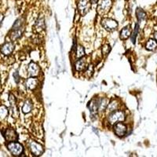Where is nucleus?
Wrapping results in <instances>:
<instances>
[{
  "instance_id": "nucleus-9",
  "label": "nucleus",
  "mask_w": 157,
  "mask_h": 157,
  "mask_svg": "<svg viewBox=\"0 0 157 157\" xmlns=\"http://www.w3.org/2000/svg\"><path fill=\"white\" fill-rule=\"evenodd\" d=\"M14 50V44L11 42H9V43H6L5 44H3L1 47V53H2L3 55L8 56L10 54H12V52Z\"/></svg>"
},
{
  "instance_id": "nucleus-8",
  "label": "nucleus",
  "mask_w": 157,
  "mask_h": 157,
  "mask_svg": "<svg viewBox=\"0 0 157 157\" xmlns=\"http://www.w3.org/2000/svg\"><path fill=\"white\" fill-rule=\"evenodd\" d=\"M30 149L35 155H40L43 152V146L36 141H32L30 143Z\"/></svg>"
},
{
  "instance_id": "nucleus-3",
  "label": "nucleus",
  "mask_w": 157,
  "mask_h": 157,
  "mask_svg": "<svg viewBox=\"0 0 157 157\" xmlns=\"http://www.w3.org/2000/svg\"><path fill=\"white\" fill-rule=\"evenodd\" d=\"M125 120V114L122 111H116L109 116V122L111 125H113L116 122H122Z\"/></svg>"
},
{
  "instance_id": "nucleus-21",
  "label": "nucleus",
  "mask_w": 157,
  "mask_h": 157,
  "mask_svg": "<svg viewBox=\"0 0 157 157\" xmlns=\"http://www.w3.org/2000/svg\"><path fill=\"white\" fill-rule=\"evenodd\" d=\"M89 109H90V112L92 114H95V113H97V112H98V102H96L95 101H91V103L89 105Z\"/></svg>"
},
{
  "instance_id": "nucleus-2",
  "label": "nucleus",
  "mask_w": 157,
  "mask_h": 157,
  "mask_svg": "<svg viewBox=\"0 0 157 157\" xmlns=\"http://www.w3.org/2000/svg\"><path fill=\"white\" fill-rule=\"evenodd\" d=\"M7 148L10 150V152L15 156L20 155L24 151L23 146L16 141H10L7 145Z\"/></svg>"
},
{
  "instance_id": "nucleus-25",
  "label": "nucleus",
  "mask_w": 157,
  "mask_h": 157,
  "mask_svg": "<svg viewBox=\"0 0 157 157\" xmlns=\"http://www.w3.org/2000/svg\"><path fill=\"white\" fill-rule=\"evenodd\" d=\"M138 30H139V25H135V29H134V32L132 33V36H131V41H132L133 43H135L136 37L137 36V33H138Z\"/></svg>"
},
{
  "instance_id": "nucleus-1",
  "label": "nucleus",
  "mask_w": 157,
  "mask_h": 157,
  "mask_svg": "<svg viewBox=\"0 0 157 157\" xmlns=\"http://www.w3.org/2000/svg\"><path fill=\"white\" fill-rule=\"evenodd\" d=\"M98 4L97 11H98V14L101 16L107 14L112 8L113 0H98Z\"/></svg>"
},
{
  "instance_id": "nucleus-29",
  "label": "nucleus",
  "mask_w": 157,
  "mask_h": 157,
  "mask_svg": "<svg viewBox=\"0 0 157 157\" xmlns=\"http://www.w3.org/2000/svg\"><path fill=\"white\" fill-rule=\"evenodd\" d=\"M98 0H90V2L92 4H94V3H97L98 2Z\"/></svg>"
},
{
  "instance_id": "nucleus-20",
  "label": "nucleus",
  "mask_w": 157,
  "mask_h": 157,
  "mask_svg": "<svg viewBox=\"0 0 157 157\" xmlns=\"http://www.w3.org/2000/svg\"><path fill=\"white\" fill-rule=\"evenodd\" d=\"M157 47L156 41L153 39H149L146 43V49L148 50H153Z\"/></svg>"
},
{
  "instance_id": "nucleus-14",
  "label": "nucleus",
  "mask_w": 157,
  "mask_h": 157,
  "mask_svg": "<svg viewBox=\"0 0 157 157\" xmlns=\"http://www.w3.org/2000/svg\"><path fill=\"white\" fill-rule=\"evenodd\" d=\"M23 32H24V29H22L21 27L19 28V29H15V30H13V32L11 33V35H10V39H12L13 41V40H16V39H19V38L21 36Z\"/></svg>"
},
{
  "instance_id": "nucleus-15",
  "label": "nucleus",
  "mask_w": 157,
  "mask_h": 157,
  "mask_svg": "<svg viewBox=\"0 0 157 157\" xmlns=\"http://www.w3.org/2000/svg\"><path fill=\"white\" fill-rule=\"evenodd\" d=\"M86 60H85L84 58L80 59V60H78V61L76 62V64H75V69H76V71H81L86 68Z\"/></svg>"
},
{
  "instance_id": "nucleus-11",
  "label": "nucleus",
  "mask_w": 157,
  "mask_h": 157,
  "mask_svg": "<svg viewBox=\"0 0 157 157\" xmlns=\"http://www.w3.org/2000/svg\"><path fill=\"white\" fill-rule=\"evenodd\" d=\"M28 71H29V75H31L32 77L37 76L39 73V67L35 62H31L29 64Z\"/></svg>"
},
{
  "instance_id": "nucleus-31",
  "label": "nucleus",
  "mask_w": 157,
  "mask_h": 157,
  "mask_svg": "<svg viewBox=\"0 0 157 157\" xmlns=\"http://www.w3.org/2000/svg\"></svg>"
},
{
  "instance_id": "nucleus-12",
  "label": "nucleus",
  "mask_w": 157,
  "mask_h": 157,
  "mask_svg": "<svg viewBox=\"0 0 157 157\" xmlns=\"http://www.w3.org/2000/svg\"><path fill=\"white\" fill-rule=\"evenodd\" d=\"M38 80L36 78H29L26 80V86L29 90H34L37 86Z\"/></svg>"
},
{
  "instance_id": "nucleus-18",
  "label": "nucleus",
  "mask_w": 157,
  "mask_h": 157,
  "mask_svg": "<svg viewBox=\"0 0 157 157\" xmlns=\"http://www.w3.org/2000/svg\"><path fill=\"white\" fill-rule=\"evenodd\" d=\"M136 13H137V19H138V21H139L140 23L144 21L145 20V18H146V14H145V13L144 12L141 8H137Z\"/></svg>"
},
{
  "instance_id": "nucleus-5",
  "label": "nucleus",
  "mask_w": 157,
  "mask_h": 157,
  "mask_svg": "<svg viewBox=\"0 0 157 157\" xmlns=\"http://www.w3.org/2000/svg\"><path fill=\"white\" fill-rule=\"evenodd\" d=\"M101 25L106 30L113 31L118 27V23L113 19L111 18H105L101 21Z\"/></svg>"
},
{
  "instance_id": "nucleus-24",
  "label": "nucleus",
  "mask_w": 157,
  "mask_h": 157,
  "mask_svg": "<svg viewBox=\"0 0 157 157\" xmlns=\"http://www.w3.org/2000/svg\"><path fill=\"white\" fill-rule=\"evenodd\" d=\"M84 55H85V50H84V48L82 46H78L76 50V57L78 58H81Z\"/></svg>"
},
{
  "instance_id": "nucleus-30",
  "label": "nucleus",
  "mask_w": 157,
  "mask_h": 157,
  "mask_svg": "<svg viewBox=\"0 0 157 157\" xmlns=\"http://www.w3.org/2000/svg\"><path fill=\"white\" fill-rule=\"evenodd\" d=\"M154 37H155V40H156V41H157V32H155V34H154Z\"/></svg>"
},
{
  "instance_id": "nucleus-22",
  "label": "nucleus",
  "mask_w": 157,
  "mask_h": 157,
  "mask_svg": "<svg viewBox=\"0 0 157 157\" xmlns=\"http://www.w3.org/2000/svg\"><path fill=\"white\" fill-rule=\"evenodd\" d=\"M98 103V109H100L101 111H103L104 109H105V108L107 107L108 100L106 99V98H102V99H101Z\"/></svg>"
},
{
  "instance_id": "nucleus-19",
  "label": "nucleus",
  "mask_w": 157,
  "mask_h": 157,
  "mask_svg": "<svg viewBox=\"0 0 157 157\" xmlns=\"http://www.w3.org/2000/svg\"><path fill=\"white\" fill-rule=\"evenodd\" d=\"M8 113L9 112H8L7 108L4 105L0 106V121L5 120L6 118L7 117Z\"/></svg>"
},
{
  "instance_id": "nucleus-26",
  "label": "nucleus",
  "mask_w": 157,
  "mask_h": 157,
  "mask_svg": "<svg viewBox=\"0 0 157 157\" xmlns=\"http://www.w3.org/2000/svg\"><path fill=\"white\" fill-rule=\"evenodd\" d=\"M111 50V47L109 44H105L102 47V54H103V56H107L108 54H109V52Z\"/></svg>"
},
{
  "instance_id": "nucleus-16",
  "label": "nucleus",
  "mask_w": 157,
  "mask_h": 157,
  "mask_svg": "<svg viewBox=\"0 0 157 157\" xmlns=\"http://www.w3.org/2000/svg\"><path fill=\"white\" fill-rule=\"evenodd\" d=\"M32 109V103L30 100H27L22 107V112L25 114L30 113Z\"/></svg>"
},
{
  "instance_id": "nucleus-13",
  "label": "nucleus",
  "mask_w": 157,
  "mask_h": 157,
  "mask_svg": "<svg viewBox=\"0 0 157 157\" xmlns=\"http://www.w3.org/2000/svg\"><path fill=\"white\" fill-rule=\"evenodd\" d=\"M130 35H131V29H130V25H128V26L124 28L120 32V39H127L130 37Z\"/></svg>"
},
{
  "instance_id": "nucleus-23",
  "label": "nucleus",
  "mask_w": 157,
  "mask_h": 157,
  "mask_svg": "<svg viewBox=\"0 0 157 157\" xmlns=\"http://www.w3.org/2000/svg\"><path fill=\"white\" fill-rule=\"evenodd\" d=\"M118 105H119V104H118L117 101H112L110 102V104L108 105V111H109V112H113V111L116 110L118 108Z\"/></svg>"
},
{
  "instance_id": "nucleus-10",
  "label": "nucleus",
  "mask_w": 157,
  "mask_h": 157,
  "mask_svg": "<svg viewBox=\"0 0 157 157\" xmlns=\"http://www.w3.org/2000/svg\"><path fill=\"white\" fill-rule=\"evenodd\" d=\"M10 110L12 112L13 117H17L18 116V111L17 107L16 104V99H15L14 96L13 94H10Z\"/></svg>"
},
{
  "instance_id": "nucleus-28",
  "label": "nucleus",
  "mask_w": 157,
  "mask_h": 157,
  "mask_svg": "<svg viewBox=\"0 0 157 157\" xmlns=\"http://www.w3.org/2000/svg\"><path fill=\"white\" fill-rule=\"evenodd\" d=\"M4 18V16L2 14V13H0V25H1V23H2V20H3Z\"/></svg>"
},
{
  "instance_id": "nucleus-17",
  "label": "nucleus",
  "mask_w": 157,
  "mask_h": 157,
  "mask_svg": "<svg viewBox=\"0 0 157 157\" xmlns=\"http://www.w3.org/2000/svg\"><path fill=\"white\" fill-rule=\"evenodd\" d=\"M45 25H44V19L43 17H40L38 19L37 22L36 24V29L38 32H40L44 29Z\"/></svg>"
},
{
  "instance_id": "nucleus-4",
  "label": "nucleus",
  "mask_w": 157,
  "mask_h": 157,
  "mask_svg": "<svg viewBox=\"0 0 157 157\" xmlns=\"http://www.w3.org/2000/svg\"><path fill=\"white\" fill-rule=\"evenodd\" d=\"M91 2L90 0H78V10L82 16L86 15L90 10Z\"/></svg>"
},
{
  "instance_id": "nucleus-7",
  "label": "nucleus",
  "mask_w": 157,
  "mask_h": 157,
  "mask_svg": "<svg viewBox=\"0 0 157 157\" xmlns=\"http://www.w3.org/2000/svg\"><path fill=\"white\" fill-rule=\"evenodd\" d=\"M127 130V127L123 123H117L114 125V131L116 135H118L119 137H123V136L125 135Z\"/></svg>"
},
{
  "instance_id": "nucleus-27",
  "label": "nucleus",
  "mask_w": 157,
  "mask_h": 157,
  "mask_svg": "<svg viewBox=\"0 0 157 157\" xmlns=\"http://www.w3.org/2000/svg\"><path fill=\"white\" fill-rule=\"evenodd\" d=\"M13 78H14V80L16 82H19V75H18L17 71H15L13 73Z\"/></svg>"
},
{
  "instance_id": "nucleus-6",
  "label": "nucleus",
  "mask_w": 157,
  "mask_h": 157,
  "mask_svg": "<svg viewBox=\"0 0 157 157\" xmlns=\"http://www.w3.org/2000/svg\"><path fill=\"white\" fill-rule=\"evenodd\" d=\"M4 137H5L6 140L9 142L17 141L18 137L17 132L12 128H8L6 130V131L4 132Z\"/></svg>"
}]
</instances>
